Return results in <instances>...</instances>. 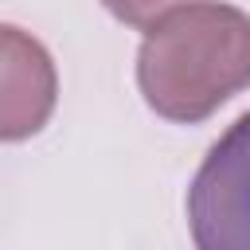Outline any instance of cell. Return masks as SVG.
Instances as JSON below:
<instances>
[{
    "label": "cell",
    "instance_id": "cell-1",
    "mask_svg": "<svg viewBox=\"0 0 250 250\" xmlns=\"http://www.w3.org/2000/svg\"><path fill=\"white\" fill-rule=\"evenodd\" d=\"M137 86L168 121L191 125L250 86V16L230 4H188L145 31Z\"/></svg>",
    "mask_w": 250,
    "mask_h": 250
},
{
    "label": "cell",
    "instance_id": "cell-2",
    "mask_svg": "<svg viewBox=\"0 0 250 250\" xmlns=\"http://www.w3.org/2000/svg\"><path fill=\"white\" fill-rule=\"evenodd\" d=\"M195 250H250V113H242L199 160L188 188Z\"/></svg>",
    "mask_w": 250,
    "mask_h": 250
},
{
    "label": "cell",
    "instance_id": "cell-3",
    "mask_svg": "<svg viewBox=\"0 0 250 250\" xmlns=\"http://www.w3.org/2000/svg\"><path fill=\"white\" fill-rule=\"evenodd\" d=\"M59 102V74L47 47L16 27L0 23V141L35 137Z\"/></svg>",
    "mask_w": 250,
    "mask_h": 250
},
{
    "label": "cell",
    "instance_id": "cell-4",
    "mask_svg": "<svg viewBox=\"0 0 250 250\" xmlns=\"http://www.w3.org/2000/svg\"><path fill=\"white\" fill-rule=\"evenodd\" d=\"M121 23H129V27H152L156 20H164L168 12H176V8H188V4H195V0H102Z\"/></svg>",
    "mask_w": 250,
    "mask_h": 250
}]
</instances>
